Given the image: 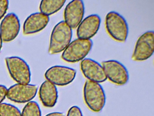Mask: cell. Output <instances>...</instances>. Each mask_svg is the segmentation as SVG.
Instances as JSON below:
<instances>
[{
	"instance_id": "7402d4cb",
	"label": "cell",
	"mask_w": 154,
	"mask_h": 116,
	"mask_svg": "<svg viewBox=\"0 0 154 116\" xmlns=\"http://www.w3.org/2000/svg\"><path fill=\"white\" fill-rule=\"evenodd\" d=\"M45 116H65V114L63 112H53L48 114Z\"/></svg>"
},
{
	"instance_id": "5bb4252c",
	"label": "cell",
	"mask_w": 154,
	"mask_h": 116,
	"mask_svg": "<svg viewBox=\"0 0 154 116\" xmlns=\"http://www.w3.org/2000/svg\"><path fill=\"white\" fill-rule=\"evenodd\" d=\"M49 17L41 12H36L29 15L23 24V34L29 35L44 30L49 22Z\"/></svg>"
},
{
	"instance_id": "2e32d148",
	"label": "cell",
	"mask_w": 154,
	"mask_h": 116,
	"mask_svg": "<svg viewBox=\"0 0 154 116\" xmlns=\"http://www.w3.org/2000/svg\"><path fill=\"white\" fill-rule=\"evenodd\" d=\"M66 1L65 0H43L40 2V12L49 16L60 11Z\"/></svg>"
},
{
	"instance_id": "30bf717a",
	"label": "cell",
	"mask_w": 154,
	"mask_h": 116,
	"mask_svg": "<svg viewBox=\"0 0 154 116\" xmlns=\"http://www.w3.org/2000/svg\"><path fill=\"white\" fill-rule=\"evenodd\" d=\"M20 30V21L14 13L8 14L0 24V34L4 42H10L15 40Z\"/></svg>"
},
{
	"instance_id": "ac0fdd59",
	"label": "cell",
	"mask_w": 154,
	"mask_h": 116,
	"mask_svg": "<svg viewBox=\"0 0 154 116\" xmlns=\"http://www.w3.org/2000/svg\"><path fill=\"white\" fill-rule=\"evenodd\" d=\"M0 116H21V112L12 104L2 103L0 104Z\"/></svg>"
},
{
	"instance_id": "277c9868",
	"label": "cell",
	"mask_w": 154,
	"mask_h": 116,
	"mask_svg": "<svg viewBox=\"0 0 154 116\" xmlns=\"http://www.w3.org/2000/svg\"><path fill=\"white\" fill-rule=\"evenodd\" d=\"M91 40L77 39L71 42L62 53V59L66 62L75 63L85 59L91 50Z\"/></svg>"
},
{
	"instance_id": "6da1fadb",
	"label": "cell",
	"mask_w": 154,
	"mask_h": 116,
	"mask_svg": "<svg viewBox=\"0 0 154 116\" xmlns=\"http://www.w3.org/2000/svg\"><path fill=\"white\" fill-rule=\"evenodd\" d=\"M72 34V29L64 21L58 23L51 33L48 53L53 55L63 51L71 42Z\"/></svg>"
},
{
	"instance_id": "9a60e30c",
	"label": "cell",
	"mask_w": 154,
	"mask_h": 116,
	"mask_svg": "<svg viewBox=\"0 0 154 116\" xmlns=\"http://www.w3.org/2000/svg\"><path fill=\"white\" fill-rule=\"evenodd\" d=\"M39 96L43 105L47 108H53L57 103L58 91L56 86L48 80L41 84L39 90Z\"/></svg>"
},
{
	"instance_id": "5b68a950",
	"label": "cell",
	"mask_w": 154,
	"mask_h": 116,
	"mask_svg": "<svg viewBox=\"0 0 154 116\" xmlns=\"http://www.w3.org/2000/svg\"><path fill=\"white\" fill-rule=\"evenodd\" d=\"M5 61L9 72L14 81L20 84L30 83L31 72L26 61L20 57L12 56L6 58Z\"/></svg>"
},
{
	"instance_id": "7a4b0ae2",
	"label": "cell",
	"mask_w": 154,
	"mask_h": 116,
	"mask_svg": "<svg viewBox=\"0 0 154 116\" xmlns=\"http://www.w3.org/2000/svg\"><path fill=\"white\" fill-rule=\"evenodd\" d=\"M83 97L86 106L93 112H100L105 106L106 95L99 83L86 80L84 86Z\"/></svg>"
},
{
	"instance_id": "52a82bcc",
	"label": "cell",
	"mask_w": 154,
	"mask_h": 116,
	"mask_svg": "<svg viewBox=\"0 0 154 116\" xmlns=\"http://www.w3.org/2000/svg\"><path fill=\"white\" fill-rule=\"evenodd\" d=\"M76 71L66 66H53L47 70L45 77L47 80L56 86H65L72 83L75 79Z\"/></svg>"
},
{
	"instance_id": "4fadbf2b",
	"label": "cell",
	"mask_w": 154,
	"mask_h": 116,
	"mask_svg": "<svg viewBox=\"0 0 154 116\" xmlns=\"http://www.w3.org/2000/svg\"><path fill=\"white\" fill-rule=\"evenodd\" d=\"M101 18L97 14H92L82 20L76 30L79 39L91 40L99 31L101 24Z\"/></svg>"
},
{
	"instance_id": "8fae6325",
	"label": "cell",
	"mask_w": 154,
	"mask_h": 116,
	"mask_svg": "<svg viewBox=\"0 0 154 116\" xmlns=\"http://www.w3.org/2000/svg\"><path fill=\"white\" fill-rule=\"evenodd\" d=\"M85 14V5L82 0L69 2L64 11V21L72 29H75L82 21Z\"/></svg>"
},
{
	"instance_id": "e0dca14e",
	"label": "cell",
	"mask_w": 154,
	"mask_h": 116,
	"mask_svg": "<svg viewBox=\"0 0 154 116\" xmlns=\"http://www.w3.org/2000/svg\"><path fill=\"white\" fill-rule=\"evenodd\" d=\"M21 116H42L40 107L37 102L30 101L23 108Z\"/></svg>"
},
{
	"instance_id": "d6986e66",
	"label": "cell",
	"mask_w": 154,
	"mask_h": 116,
	"mask_svg": "<svg viewBox=\"0 0 154 116\" xmlns=\"http://www.w3.org/2000/svg\"><path fill=\"white\" fill-rule=\"evenodd\" d=\"M9 5V2L8 0H0V20L5 16Z\"/></svg>"
},
{
	"instance_id": "ffe728a7",
	"label": "cell",
	"mask_w": 154,
	"mask_h": 116,
	"mask_svg": "<svg viewBox=\"0 0 154 116\" xmlns=\"http://www.w3.org/2000/svg\"><path fill=\"white\" fill-rule=\"evenodd\" d=\"M66 116H83V115L79 107L74 106L69 109Z\"/></svg>"
},
{
	"instance_id": "7c38bea8",
	"label": "cell",
	"mask_w": 154,
	"mask_h": 116,
	"mask_svg": "<svg viewBox=\"0 0 154 116\" xmlns=\"http://www.w3.org/2000/svg\"><path fill=\"white\" fill-rule=\"evenodd\" d=\"M80 67L82 73L88 80L100 83L107 79L102 65L92 59H84Z\"/></svg>"
},
{
	"instance_id": "9c48e42d",
	"label": "cell",
	"mask_w": 154,
	"mask_h": 116,
	"mask_svg": "<svg viewBox=\"0 0 154 116\" xmlns=\"http://www.w3.org/2000/svg\"><path fill=\"white\" fill-rule=\"evenodd\" d=\"M38 89V86L35 84L17 83L8 89L7 97L16 103H28L35 98Z\"/></svg>"
},
{
	"instance_id": "3957f363",
	"label": "cell",
	"mask_w": 154,
	"mask_h": 116,
	"mask_svg": "<svg viewBox=\"0 0 154 116\" xmlns=\"http://www.w3.org/2000/svg\"><path fill=\"white\" fill-rule=\"evenodd\" d=\"M105 28L108 34L115 41L124 42L128 38V25L125 18L119 13L114 11L106 14Z\"/></svg>"
},
{
	"instance_id": "8992f818",
	"label": "cell",
	"mask_w": 154,
	"mask_h": 116,
	"mask_svg": "<svg viewBox=\"0 0 154 116\" xmlns=\"http://www.w3.org/2000/svg\"><path fill=\"white\" fill-rule=\"evenodd\" d=\"M154 52V32L148 31L138 39L131 59L135 61H144L153 55Z\"/></svg>"
},
{
	"instance_id": "ba28073f",
	"label": "cell",
	"mask_w": 154,
	"mask_h": 116,
	"mask_svg": "<svg viewBox=\"0 0 154 116\" xmlns=\"http://www.w3.org/2000/svg\"><path fill=\"white\" fill-rule=\"evenodd\" d=\"M107 79L119 86L125 85L129 79L128 71L123 64L118 61L109 60L102 63Z\"/></svg>"
},
{
	"instance_id": "44dd1931",
	"label": "cell",
	"mask_w": 154,
	"mask_h": 116,
	"mask_svg": "<svg viewBox=\"0 0 154 116\" xmlns=\"http://www.w3.org/2000/svg\"><path fill=\"white\" fill-rule=\"evenodd\" d=\"M8 89L7 87L3 85H0V104L7 97Z\"/></svg>"
},
{
	"instance_id": "603a6c76",
	"label": "cell",
	"mask_w": 154,
	"mask_h": 116,
	"mask_svg": "<svg viewBox=\"0 0 154 116\" xmlns=\"http://www.w3.org/2000/svg\"><path fill=\"white\" fill-rule=\"evenodd\" d=\"M2 43H3V41H2L1 35V34H0V52H1L2 49Z\"/></svg>"
}]
</instances>
